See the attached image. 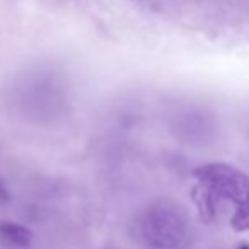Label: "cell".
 Instances as JSON below:
<instances>
[{
	"mask_svg": "<svg viewBox=\"0 0 249 249\" xmlns=\"http://www.w3.org/2000/svg\"><path fill=\"white\" fill-rule=\"evenodd\" d=\"M33 242V232L26 225L0 218V248L26 249Z\"/></svg>",
	"mask_w": 249,
	"mask_h": 249,
	"instance_id": "3957f363",
	"label": "cell"
},
{
	"mask_svg": "<svg viewBox=\"0 0 249 249\" xmlns=\"http://www.w3.org/2000/svg\"><path fill=\"white\" fill-rule=\"evenodd\" d=\"M7 200H9V191L5 188V184L2 183V179H0V201H7Z\"/></svg>",
	"mask_w": 249,
	"mask_h": 249,
	"instance_id": "277c9868",
	"label": "cell"
},
{
	"mask_svg": "<svg viewBox=\"0 0 249 249\" xmlns=\"http://www.w3.org/2000/svg\"><path fill=\"white\" fill-rule=\"evenodd\" d=\"M133 235L142 249H190L195 227L183 205L164 198L149 203L137 215Z\"/></svg>",
	"mask_w": 249,
	"mask_h": 249,
	"instance_id": "7a4b0ae2",
	"label": "cell"
},
{
	"mask_svg": "<svg viewBox=\"0 0 249 249\" xmlns=\"http://www.w3.org/2000/svg\"><path fill=\"white\" fill-rule=\"evenodd\" d=\"M195 201L201 217L212 220L222 207H231V225L249 231V178L241 169L224 162L205 164L195 169Z\"/></svg>",
	"mask_w": 249,
	"mask_h": 249,
	"instance_id": "6da1fadb",
	"label": "cell"
},
{
	"mask_svg": "<svg viewBox=\"0 0 249 249\" xmlns=\"http://www.w3.org/2000/svg\"><path fill=\"white\" fill-rule=\"evenodd\" d=\"M239 249H249V246H248V244H242V246H241V248H239Z\"/></svg>",
	"mask_w": 249,
	"mask_h": 249,
	"instance_id": "5b68a950",
	"label": "cell"
}]
</instances>
